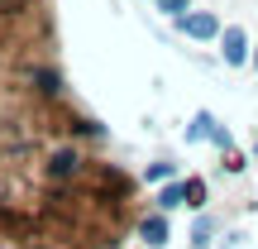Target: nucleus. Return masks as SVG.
I'll list each match as a JSON object with an SVG mask.
<instances>
[{
    "label": "nucleus",
    "instance_id": "f257e3e1",
    "mask_svg": "<svg viewBox=\"0 0 258 249\" xmlns=\"http://www.w3.org/2000/svg\"><path fill=\"white\" fill-rule=\"evenodd\" d=\"M220 48H225V63H249V34H244L239 24H230V29H220Z\"/></svg>",
    "mask_w": 258,
    "mask_h": 249
},
{
    "label": "nucleus",
    "instance_id": "f03ea898",
    "mask_svg": "<svg viewBox=\"0 0 258 249\" xmlns=\"http://www.w3.org/2000/svg\"><path fill=\"white\" fill-rule=\"evenodd\" d=\"M182 34H186V38H220V19H215L211 10L182 15Z\"/></svg>",
    "mask_w": 258,
    "mask_h": 249
},
{
    "label": "nucleus",
    "instance_id": "7ed1b4c3",
    "mask_svg": "<svg viewBox=\"0 0 258 249\" xmlns=\"http://www.w3.org/2000/svg\"><path fill=\"white\" fill-rule=\"evenodd\" d=\"M139 235H144L148 244H163V240H167V221H163V211H158V216H144V221H139Z\"/></svg>",
    "mask_w": 258,
    "mask_h": 249
},
{
    "label": "nucleus",
    "instance_id": "20e7f679",
    "mask_svg": "<svg viewBox=\"0 0 258 249\" xmlns=\"http://www.w3.org/2000/svg\"><path fill=\"white\" fill-rule=\"evenodd\" d=\"M186 202V182H177V187H163V192H158V211H177V206Z\"/></svg>",
    "mask_w": 258,
    "mask_h": 249
},
{
    "label": "nucleus",
    "instance_id": "39448f33",
    "mask_svg": "<svg viewBox=\"0 0 258 249\" xmlns=\"http://www.w3.org/2000/svg\"><path fill=\"white\" fill-rule=\"evenodd\" d=\"M201 196H206V182L191 177V182H186V206H201Z\"/></svg>",
    "mask_w": 258,
    "mask_h": 249
},
{
    "label": "nucleus",
    "instance_id": "423d86ee",
    "mask_svg": "<svg viewBox=\"0 0 258 249\" xmlns=\"http://www.w3.org/2000/svg\"><path fill=\"white\" fill-rule=\"evenodd\" d=\"M158 5H163L167 15H177V19H182V10H186V0H158Z\"/></svg>",
    "mask_w": 258,
    "mask_h": 249
},
{
    "label": "nucleus",
    "instance_id": "0eeeda50",
    "mask_svg": "<svg viewBox=\"0 0 258 249\" xmlns=\"http://www.w3.org/2000/svg\"><path fill=\"white\" fill-rule=\"evenodd\" d=\"M253 67H258V48H253Z\"/></svg>",
    "mask_w": 258,
    "mask_h": 249
},
{
    "label": "nucleus",
    "instance_id": "6e6552de",
    "mask_svg": "<svg viewBox=\"0 0 258 249\" xmlns=\"http://www.w3.org/2000/svg\"><path fill=\"white\" fill-rule=\"evenodd\" d=\"M0 249H5V235H0Z\"/></svg>",
    "mask_w": 258,
    "mask_h": 249
}]
</instances>
